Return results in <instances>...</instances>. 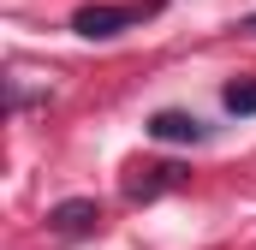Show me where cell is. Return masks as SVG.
Wrapping results in <instances>:
<instances>
[{
    "label": "cell",
    "mask_w": 256,
    "mask_h": 250,
    "mask_svg": "<svg viewBox=\"0 0 256 250\" xmlns=\"http://www.w3.org/2000/svg\"><path fill=\"white\" fill-rule=\"evenodd\" d=\"M149 12H155L149 0H126V6H108V0H102V6H78V12H72V30L90 36V42H108V36L131 30V24H143Z\"/></svg>",
    "instance_id": "obj_1"
},
{
    "label": "cell",
    "mask_w": 256,
    "mask_h": 250,
    "mask_svg": "<svg viewBox=\"0 0 256 250\" xmlns=\"http://www.w3.org/2000/svg\"><path fill=\"white\" fill-rule=\"evenodd\" d=\"M250 30H256V18H250Z\"/></svg>",
    "instance_id": "obj_6"
},
{
    "label": "cell",
    "mask_w": 256,
    "mask_h": 250,
    "mask_svg": "<svg viewBox=\"0 0 256 250\" xmlns=\"http://www.w3.org/2000/svg\"><path fill=\"white\" fill-rule=\"evenodd\" d=\"M226 108L232 114H256V84H226Z\"/></svg>",
    "instance_id": "obj_5"
},
{
    "label": "cell",
    "mask_w": 256,
    "mask_h": 250,
    "mask_svg": "<svg viewBox=\"0 0 256 250\" xmlns=\"http://www.w3.org/2000/svg\"><path fill=\"white\" fill-rule=\"evenodd\" d=\"M96 220H102V208H96L90 196H72V202H60V208L48 214V226H54V232H66V238H72V232H90Z\"/></svg>",
    "instance_id": "obj_3"
},
{
    "label": "cell",
    "mask_w": 256,
    "mask_h": 250,
    "mask_svg": "<svg viewBox=\"0 0 256 250\" xmlns=\"http://www.w3.org/2000/svg\"><path fill=\"white\" fill-rule=\"evenodd\" d=\"M167 185H179V167H137V179H131V202H149L155 190H167Z\"/></svg>",
    "instance_id": "obj_4"
},
{
    "label": "cell",
    "mask_w": 256,
    "mask_h": 250,
    "mask_svg": "<svg viewBox=\"0 0 256 250\" xmlns=\"http://www.w3.org/2000/svg\"><path fill=\"white\" fill-rule=\"evenodd\" d=\"M149 137L155 143H202V120H191V114H155L149 120Z\"/></svg>",
    "instance_id": "obj_2"
}]
</instances>
